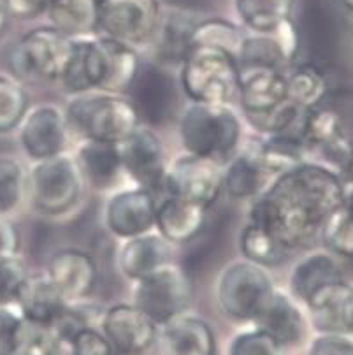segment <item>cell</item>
<instances>
[{
	"label": "cell",
	"mask_w": 353,
	"mask_h": 355,
	"mask_svg": "<svg viewBox=\"0 0 353 355\" xmlns=\"http://www.w3.org/2000/svg\"><path fill=\"white\" fill-rule=\"evenodd\" d=\"M157 223L169 241L190 243L206 225V208L173 196L157 208Z\"/></svg>",
	"instance_id": "cell-20"
},
{
	"label": "cell",
	"mask_w": 353,
	"mask_h": 355,
	"mask_svg": "<svg viewBox=\"0 0 353 355\" xmlns=\"http://www.w3.org/2000/svg\"><path fill=\"white\" fill-rule=\"evenodd\" d=\"M184 90L197 103L225 104L241 87L232 53L214 46H192L183 60Z\"/></svg>",
	"instance_id": "cell-3"
},
{
	"label": "cell",
	"mask_w": 353,
	"mask_h": 355,
	"mask_svg": "<svg viewBox=\"0 0 353 355\" xmlns=\"http://www.w3.org/2000/svg\"><path fill=\"white\" fill-rule=\"evenodd\" d=\"M345 206L350 209V213H352V215H353V189H352V192H350L348 196H346Z\"/></svg>",
	"instance_id": "cell-50"
},
{
	"label": "cell",
	"mask_w": 353,
	"mask_h": 355,
	"mask_svg": "<svg viewBox=\"0 0 353 355\" xmlns=\"http://www.w3.org/2000/svg\"><path fill=\"white\" fill-rule=\"evenodd\" d=\"M26 95L16 81L0 76V132H8L25 116Z\"/></svg>",
	"instance_id": "cell-38"
},
{
	"label": "cell",
	"mask_w": 353,
	"mask_h": 355,
	"mask_svg": "<svg viewBox=\"0 0 353 355\" xmlns=\"http://www.w3.org/2000/svg\"><path fill=\"white\" fill-rule=\"evenodd\" d=\"M19 322L21 318L16 317L12 311L0 308V355H12Z\"/></svg>",
	"instance_id": "cell-45"
},
{
	"label": "cell",
	"mask_w": 353,
	"mask_h": 355,
	"mask_svg": "<svg viewBox=\"0 0 353 355\" xmlns=\"http://www.w3.org/2000/svg\"><path fill=\"white\" fill-rule=\"evenodd\" d=\"M260 331L282 345L299 343L304 336V320L286 295L273 292L266 306L257 315Z\"/></svg>",
	"instance_id": "cell-23"
},
{
	"label": "cell",
	"mask_w": 353,
	"mask_h": 355,
	"mask_svg": "<svg viewBox=\"0 0 353 355\" xmlns=\"http://www.w3.org/2000/svg\"><path fill=\"white\" fill-rule=\"evenodd\" d=\"M241 98L250 114L266 113L289 101V85L276 69H248L241 78Z\"/></svg>",
	"instance_id": "cell-19"
},
{
	"label": "cell",
	"mask_w": 353,
	"mask_h": 355,
	"mask_svg": "<svg viewBox=\"0 0 353 355\" xmlns=\"http://www.w3.org/2000/svg\"><path fill=\"white\" fill-rule=\"evenodd\" d=\"M34 206L46 215H58L78 202L81 182L76 164L67 157L39 160L31 178Z\"/></svg>",
	"instance_id": "cell-9"
},
{
	"label": "cell",
	"mask_w": 353,
	"mask_h": 355,
	"mask_svg": "<svg viewBox=\"0 0 353 355\" xmlns=\"http://www.w3.org/2000/svg\"><path fill=\"white\" fill-rule=\"evenodd\" d=\"M273 295L267 272L255 262H236L222 272L218 299L227 315L241 320H255Z\"/></svg>",
	"instance_id": "cell-7"
},
{
	"label": "cell",
	"mask_w": 353,
	"mask_h": 355,
	"mask_svg": "<svg viewBox=\"0 0 353 355\" xmlns=\"http://www.w3.org/2000/svg\"><path fill=\"white\" fill-rule=\"evenodd\" d=\"M345 200V189L334 173L308 164L295 166L257 200L252 222L267 229L289 250L308 246Z\"/></svg>",
	"instance_id": "cell-1"
},
{
	"label": "cell",
	"mask_w": 353,
	"mask_h": 355,
	"mask_svg": "<svg viewBox=\"0 0 353 355\" xmlns=\"http://www.w3.org/2000/svg\"><path fill=\"white\" fill-rule=\"evenodd\" d=\"M74 41L55 27L32 31L12 48L9 64L19 80L51 81L64 78Z\"/></svg>",
	"instance_id": "cell-4"
},
{
	"label": "cell",
	"mask_w": 353,
	"mask_h": 355,
	"mask_svg": "<svg viewBox=\"0 0 353 355\" xmlns=\"http://www.w3.org/2000/svg\"><path fill=\"white\" fill-rule=\"evenodd\" d=\"M21 144L32 159L58 155L65 146V120L55 106L31 111L23 121Z\"/></svg>",
	"instance_id": "cell-15"
},
{
	"label": "cell",
	"mask_w": 353,
	"mask_h": 355,
	"mask_svg": "<svg viewBox=\"0 0 353 355\" xmlns=\"http://www.w3.org/2000/svg\"><path fill=\"white\" fill-rule=\"evenodd\" d=\"M192 299V285L183 269L167 264L139 280L135 306L158 324H169L180 317Z\"/></svg>",
	"instance_id": "cell-8"
},
{
	"label": "cell",
	"mask_w": 353,
	"mask_h": 355,
	"mask_svg": "<svg viewBox=\"0 0 353 355\" xmlns=\"http://www.w3.org/2000/svg\"><path fill=\"white\" fill-rule=\"evenodd\" d=\"M295 0H236L243 21L260 34L275 32L286 21Z\"/></svg>",
	"instance_id": "cell-29"
},
{
	"label": "cell",
	"mask_w": 353,
	"mask_h": 355,
	"mask_svg": "<svg viewBox=\"0 0 353 355\" xmlns=\"http://www.w3.org/2000/svg\"><path fill=\"white\" fill-rule=\"evenodd\" d=\"M25 280V269H23L21 262L15 255L0 257V306L18 299V294Z\"/></svg>",
	"instance_id": "cell-41"
},
{
	"label": "cell",
	"mask_w": 353,
	"mask_h": 355,
	"mask_svg": "<svg viewBox=\"0 0 353 355\" xmlns=\"http://www.w3.org/2000/svg\"><path fill=\"white\" fill-rule=\"evenodd\" d=\"M64 340L51 324L23 318L16 333L12 355H62Z\"/></svg>",
	"instance_id": "cell-30"
},
{
	"label": "cell",
	"mask_w": 353,
	"mask_h": 355,
	"mask_svg": "<svg viewBox=\"0 0 353 355\" xmlns=\"http://www.w3.org/2000/svg\"><path fill=\"white\" fill-rule=\"evenodd\" d=\"M341 282V271L329 255L315 253L299 262L292 275V288L304 301L323 285Z\"/></svg>",
	"instance_id": "cell-28"
},
{
	"label": "cell",
	"mask_w": 353,
	"mask_h": 355,
	"mask_svg": "<svg viewBox=\"0 0 353 355\" xmlns=\"http://www.w3.org/2000/svg\"><path fill=\"white\" fill-rule=\"evenodd\" d=\"M286 85H289V98L299 107L316 106L325 95V90H327L323 76L313 65L297 69L290 76Z\"/></svg>",
	"instance_id": "cell-33"
},
{
	"label": "cell",
	"mask_w": 353,
	"mask_h": 355,
	"mask_svg": "<svg viewBox=\"0 0 353 355\" xmlns=\"http://www.w3.org/2000/svg\"><path fill=\"white\" fill-rule=\"evenodd\" d=\"M171 262V246L160 236H135L123 246L120 266L132 280H143Z\"/></svg>",
	"instance_id": "cell-21"
},
{
	"label": "cell",
	"mask_w": 353,
	"mask_h": 355,
	"mask_svg": "<svg viewBox=\"0 0 353 355\" xmlns=\"http://www.w3.org/2000/svg\"><path fill=\"white\" fill-rule=\"evenodd\" d=\"M230 355H283L282 343L264 331L241 334L230 348Z\"/></svg>",
	"instance_id": "cell-42"
},
{
	"label": "cell",
	"mask_w": 353,
	"mask_h": 355,
	"mask_svg": "<svg viewBox=\"0 0 353 355\" xmlns=\"http://www.w3.org/2000/svg\"><path fill=\"white\" fill-rule=\"evenodd\" d=\"M166 182L173 196L207 208L218 197L223 174L213 159L192 155L178 160Z\"/></svg>",
	"instance_id": "cell-11"
},
{
	"label": "cell",
	"mask_w": 353,
	"mask_h": 355,
	"mask_svg": "<svg viewBox=\"0 0 353 355\" xmlns=\"http://www.w3.org/2000/svg\"><path fill=\"white\" fill-rule=\"evenodd\" d=\"M130 88L132 106L148 123L160 125L173 116L178 97L173 80L166 71L157 67L141 69Z\"/></svg>",
	"instance_id": "cell-12"
},
{
	"label": "cell",
	"mask_w": 353,
	"mask_h": 355,
	"mask_svg": "<svg viewBox=\"0 0 353 355\" xmlns=\"http://www.w3.org/2000/svg\"><path fill=\"white\" fill-rule=\"evenodd\" d=\"M181 137L192 155L225 159L239 139V121L223 104L197 103L184 113Z\"/></svg>",
	"instance_id": "cell-5"
},
{
	"label": "cell",
	"mask_w": 353,
	"mask_h": 355,
	"mask_svg": "<svg viewBox=\"0 0 353 355\" xmlns=\"http://www.w3.org/2000/svg\"><path fill=\"white\" fill-rule=\"evenodd\" d=\"M79 166L95 187H110L121 167L120 146L107 141H90L79 151Z\"/></svg>",
	"instance_id": "cell-27"
},
{
	"label": "cell",
	"mask_w": 353,
	"mask_h": 355,
	"mask_svg": "<svg viewBox=\"0 0 353 355\" xmlns=\"http://www.w3.org/2000/svg\"><path fill=\"white\" fill-rule=\"evenodd\" d=\"M262 171L264 166L259 157L257 159L252 155L237 157L223 180L227 192L237 199L255 196L262 187Z\"/></svg>",
	"instance_id": "cell-32"
},
{
	"label": "cell",
	"mask_w": 353,
	"mask_h": 355,
	"mask_svg": "<svg viewBox=\"0 0 353 355\" xmlns=\"http://www.w3.org/2000/svg\"><path fill=\"white\" fill-rule=\"evenodd\" d=\"M51 0H9L11 11L19 12V15H31V12L41 11L48 8Z\"/></svg>",
	"instance_id": "cell-48"
},
{
	"label": "cell",
	"mask_w": 353,
	"mask_h": 355,
	"mask_svg": "<svg viewBox=\"0 0 353 355\" xmlns=\"http://www.w3.org/2000/svg\"><path fill=\"white\" fill-rule=\"evenodd\" d=\"M313 324L323 333L353 331V288L345 282L323 285L308 299Z\"/></svg>",
	"instance_id": "cell-16"
},
{
	"label": "cell",
	"mask_w": 353,
	"mask_h": 355,
	"mask_svg": "<svg viewBox=\"0 0 353 355\" xmlns=\"http://www.w3.org/2000/svg\"><path fill=\"white\" fill-rule=\"evenodd\" d=\"M346 173H348V176L352 178V182H353V155H352V159H350V162H348V166H346Z\"/></svg>",
	"instance_id": "cell-51"
},
{
	"label": "cell",
	"mask_w": 353,
	"mask_h": 355,
	"mask_svg": "<svg viewBox=\"0 0 353 355\" xmlns=\"http://www.w3.org/2000/svg\"><path fill=\"white\" fill-rule=\"evenodd\" d=\"M46 9L53 27L69 37L90 34L98 27L97 0H51Z\"/></svg>",
	"instance_id": "cell-26"
},
{
	"label": "cell",
	"mask_w": 353,
	"mask_h": 355,
	"mask_svg": "<svg viewBox=\"0 0 353 355\" xmlns=\"http://www.w3.org/2000/svg\"><path fill=\"white\" fill-rule=\"evenodd\" d=\"M237 55L244 69H278L283 58H286L276 37L266 35L243 39Z\"/></svg>",
	"instance_id": "cell-34"
},
{
	"label": "cell",
	"mask_w": 353,
	"mask_h": 355,
	"mask_svg": "<svg viewBox=\"0 0 353 355\" xmlns=\"http://www.w3.org/2000/svg\"><path fill=\"white\" fill-rule=\"evenodd\" d=\"M302 136L309 143H315L322 148L327 146L329 143L343 136L341 121H339L338 114L332 113V111L313 110L304 120Z\"/></svg>",
	"instance_id": "cell-40"
},
{
	"label": "cell",
	"mask_w": 353,
	"mask_h": 355,
	"mask_svg": "<svg viewBox=\"0 0 353 355\" xmlns=\"http://www.w3.org/2000/svg\"><path fill=\"white\" fill-rule=\"evenodd\" d=\"M25 176L15 159L0 157V215H6L18 206L23 196Z\"/></svg>",
	"instance_id": "cell-39"
},
{
	"label": "cell",
	"mask_w": 353,
	"mask_h": 355,
	"mask_svg": "<svg viewBox=\"0 0 353 355\" xmlns=\"http://www.w3.org/2000/svg\"><path fill=\"white\" fill-rule=\"evenodd\" d=\"M311 355H353V341L332 334L313 345Z\"/></svg>",
	"instance_id": "cell-46"
},
{
	"label": "cell",
	"mask_w": 353,
	"mask_h": 355,
	"mask_svg": "<svg viewBox=\"0 0 353 355\" xmlns=\"http://www.w3.org/2000/svg\"><path fill=\"white\" fill-rule=\"evenodd\" d=\"M16 301L19 302L25 318L44 324H51L65 310V299L49 276L26 278Z\"/></svg>",
	"instance_id": "cell-25"
},
{
	"label": "cell",
	"mask_w": 353,
	"mask_h": 355,
	"mask_svg": "<svg viewBox=\"0 0 353 355\" xmlns=\"http://www.w3.org/2000/svg\"><path fill=\"white\" fill-rule=\"evenodd\" d=\"M121 166L144 187L164 180V151L158 137L148 129H135L120 146Z\"/></svg>",
	"instance_id": "cell-17"
},
{
	"label": "cell",
	"mask_w": 353,
	"mask_h": 355,
	"mask_svg": "<svg viewBox=\"0 0 353 355\" xmlns=\"http://www.w3.org/2000/svg\"><path fill=\"white\" fill-rule=\"evenodd\" d=\"M48 276L65 301H76L94 291L97 268L90 255L85 252L62 250L57 255H53Z\"/></svg>",
	"instance_id": "cell-18"
},
{
	"label": "cell",
	"mask_w": 353,
	"mask_h": 355,
	"mask_svg": "<svg viewBox=\"0 0 353 355\" xmlns=\"http://www.w3.org/2000/svg\"><path fill=\"white\" fill-rule=\"evenodd\" d=\"M162 355H214L213 334L197 318H174L162 336Z\"/></svg>",
	"instance_id": "cell-24"
},
{
	"label": "cell",
	"mask_w": 353,
	"mask_h": 355,
	"mask_svg": "<svg viewBox=\"0 0 353 355\" xmlns=\"http://www.w3.org/2000/svg\"><path fill=\"white\" fill-rule=\"evenodd\" d=\"M137 111L127 101L105 95L76 98L67 111L69 123L90 141L121 143L137 129Z\"/></svg>",
	"instance_id": "cell-6"
},
{
	"label": "cell",
	"mask_w": 353,
	"mask_h": 355,
	"mask_svg": "<svg viewBox=\"0 0 353 355\" xmlns=\"http://www.w3.org/2000/svg\"><path fill=\"white\" fill-rule=\"evenodd\" d=\"M71 347L74 355H114L110 340L88 327H83L72 338Z\"/></svg>",
	"instance_id": "cell-44"
},
{
	"label": "cell",
	"mask_w": 353,
	"mask_h": 355,
	"mask_svg": "<svg viewBox=\"0 0 353 355\" xmlns=\"http://www.w3.org/2000/svg\"><path fill=\"white\" fill-rule=\"evenodd\" d=\"M322 236L332 252L353 259V215L346 206L329 215L322 227Z\"/></svg>",
	"instance_id": "cell-36"
},
{
	"label": "cell",
	"mask_w": 353,
	"mask_h": 355,
	"mask_svg": "<svg viewBox=\"0 0 353 355\" xmlns=\"http://www.w3.org/2000/svg\"><path fill=\"white\" fill-rule=\"evenodd\" d=\"M241 44H243V37L236 31V27L222 19L199 23L192 34V46H214L232 55L239 53Z\"/></svg>",
	"instance_id": "cell-37"
},
{
	"label": "cell",
	"mask_w": 353,
	"mask_h": 355,
	"mask_svg": "<svg viewBox=\"0 0 353 355\" xmlns=\"http://www.w3.org/2000/svg\"><path fill=\"white\" fill-rule=\"evenodd\" d=\"M244 255L259 266L282 264L289 255V248L259 223H250L241 238Z\"/></svg>",
	"instance_id": "cell-31"
},
{
	"label": "cell",
	"mask_w": 353,
	"mask_h": 355,
	"mask_svg": "<svg viewBox=\"0 0 353 355\" xmlns=\"http://www.w3.org/2000/svg\"><path fill=\"white\" fill-rule=\"evenodd\" d=\"M341 2L350 9V11H353V0H341Z\"/></svg>",
	"instance_id": "cell-52"
},
{
	"label": "cell",
	"mask_w": 353,
	"mask_h": 355,
	"mask_svg": "<svg viewBox=\"0 0 353 355\" xmlns=\"http://www.w3.org/2000/svg\"><path fill=\"white\" fill-rule=\"evenodd\" d=\"M97 12L98 27L125 44L153 39L160 19L157 0H97Z\"/></svg>",
	"instance_id": "cell-10"
},
{
	"label": "cell",
	"mask_w": 353,
	"mask_h": 355,
	"mask_svg": "<svg viewBox=\"0 0 353 355\" xmlns=\"http://www.w3.org/2000/svg\"><path fill=\"white\" fill-rule=\"evenodd\" d=\"M104 334L114 350L125 355H137L153 345L155 322L137 306L118 304L104 318Z\"/></svg>",
	"instance_id": "cell-13"
},
{
	"label": "cell",
	"mask_w": 353,
	"mask_h": 355,
	"mask_svg": "<svg viewBox=\"0 0 353 355\" xmlns=\"http://www.w3.org/2000/svg\"><path fill=\"white\" fill-rule=\"evenodd\" d=\"M197 23L187 9H173L158 19L153 39L157 53L166 62H183L192 49V34Z\"/></svg>",
	"instance_id": "cell-22"
},
{
	"label": "cell",
	"mask_w": 353,
	"mask_h": 355,
	"mask_svg": "<svg viewBox=\"0 0 353 355\" xmlns=\"http://www.w3.org/2000/svg\"><path fill=\"white\" fill-rule=\"evenodd\" d=\"M297 114H299V106L292 103V101H285L283 104H279L278 107L275 110L266 111V113H257V114H250L253 120V123L257 127L264 130H269V132H283L290 127V125L295 121Z\"/></svg>",
	"instance_id": "cell-43"
},
{
	"label": "cell",
	"mask_w": 353,
	"mask_h": 355,
	"mask_svg": "<svg viewBox=\"0 0 353 355\" xmlns=\"http://www.w3.org/2000/svg\"><path fill=\"white\" fill-rule=\"evenodd\" d=\"M18 231L9 220L0 215V257H11L18 250Z\"/></svg>",
	"instance_id": "cell-47"
},
{
	"label": "cell",
	"mask_w": 353,
	"mask_h": 355,
	"mask_svg": "<svg viewBox=\"0 0 353 355\" xmlns=\"http://www.w3.org/2000/svg\"><path fill=\"white\" fill-rule=\"evenodd\" d=\"M9 12H11V6H9V0H0V34L4 32L6 25H8Z\"/></svg>",
	"instance_id": "cell-49"
},
{
	"label": "cell",
	"mask_w": 353,
	"mask_h": 355,
	"mask_svg": "<svg viewBox=\"0 0 353 355\" xmlns=\"http://www.w3.org/2000/svg\"><path fill=\"white\" fill-rule=\"evenodd\" d=\"M137 72V57L125 42L113 37L74 41L71 62L62 80L71 92L92 88L125 92L132 87Z\"/></svg>",
	"instance_id": "cell-2"
},
{
	"label": "cell",
	"mask_w": 353,
	"mask_h": 355,
	"mask_svg": "<svg viewBox=\"0 0 353 355\" xmlns=\"http://www.w3.org/2000/svg\"><path fill=\"white\" fill-rule=\"evenodd\" d=\"M302 139L293 136H283V132H278L260 150V162L270 171L292 169L297 166L302 155V150H304Z\"/></svg>",
	"instance_id": "cell-35"
},
{
	"label": "cell",
	"mask_w": 353,
	"mask_h": 355,
	"mask_svg": "<svg viewBox=\"0 0 353 355\" xmlns=\"http://www.w3.org/2000/svg\"><path fill=\"white\" fill-rule=\"evenodd\" d=\"M107 227L120 238H135L157 222V206L148 190H125L110 200L105 209Z\"/></svg>",
	"instance_id": "cell-14"
}]
</instances>
